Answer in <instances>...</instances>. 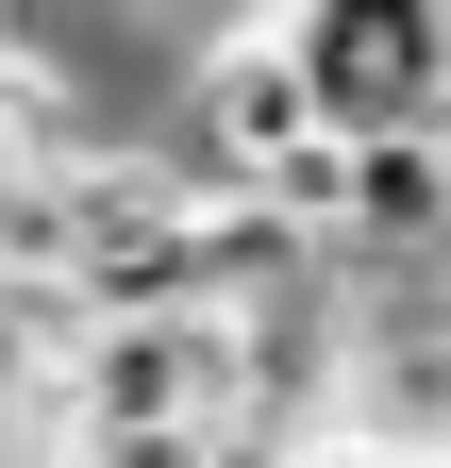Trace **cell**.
Listing matches in <instances>:
<instances>
[{
  "mask_svg": "<svg viewBox=\"0 0 451 468\" xmlns=\"http://www.w3.org/2000/svg\"><path fill=\"white\" fill-rule=\"evenodd\" d=\"M50 468H201L251 435V351L235 318H84L68 368L17 401Z\"/></svg>",
  "mask_w": 451,
  "mask_h": 468,
  "instance_id": "obj_1",
  "label": "cell"
},
{
  "mask_svg": "<svg viewBox=\"0 0 451 468\" xmlns=\"http://www.w3.org/2000/svg\"><path fill=\"white\" fill-rule=\"evenodd\" d=\"M301 68L334 101V151L384 134H451V0H301Z\"/></svg>",
  "mask_w": 451,
  "mask_h": 468,
  "instance_id": "obj_2",
  "label": "cell"
},
{
  "mask_svg": "<svg viewBox=\"0 0 451 468\" xmlns=\"http://www.w3.org/2000/svg\"><path fill=\"white\" fill-rule=\"evenodd\" d=\"M201 468H267V435H235V452H201Z\"/></svg>",
  "mask_w": 451,
  "mask_h": 468,
  "instance_id": "obj_3",
  "label": "cell"
},
{
  "mask_svg": "<svg viewBox=\"0 0 451 468\" xmlns=\"http://www.w3.org/2000/svg\"><path fill=\"white\" fill-rule=\"evenodd\" d=\"M17 17H34V0H0V50H17Z\"/></svg>",
  "mask_w": 451,
  "mask_h": 468,
  "instance_id": "obj_4",
  "label": "cell"
},
{
  "mask_svg": "<svg viewBox=\"0 0 451 468\" xmlns=\"http://www.w3.org/2000/svg\"><path fill=\"white\" fill-rule=\"evenodd\" d=\"M251 17H301V0H251Z\"/></svg>",
  "mask_w": 451,
  "mask_h": 468,
  "instance_id": "obj_5",
  "label": "cell"
}]
</instances>
